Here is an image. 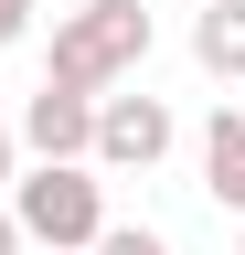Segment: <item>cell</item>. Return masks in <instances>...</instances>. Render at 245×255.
<instances>
[{"label": "cell", "instance_id": "8", "mask_svg": "<svg viewBox=\"0 0 245 255\" xmlns=\"http://www.w3.org/2000/svg\"><path fill=\"white\" fill-rule=\"evenodd\" d=\"M21 32H32V0H0V53H11Z\"/></svg>", "mask_w": 245, "mask_h": 255}, {"label": "cell", "instance_id": "10", "mask_svg": "<svg viewBox=\"0 0 245 255\" xmlns=\"http://www.w3.org/2000/svg\"><path fill=\"white\" fill-rule=\"evenodd\" d=\"M0 255H21V223H11V213H0Z\"/></svg>", "mask_w": 245, "mask_h": 255}, {"label": "cell", "instance_id": "11", "mask_svg": "<svg viewBox=\"0 0 245 255\" xmlns=\"http://www.w3.org/2000/svg\"><path fill=\"white\" fill-rule=\"evenodd\" d=\"M235 117H245V96H235Z\"/></svg>", "mask_w": 245, "mask_h": 255}, {"label": "cell", "instance_id": "6", "mask_svg": "<svg viewBox=\"0 0 245 255\" xmlns=\"http://www.w3.org/2000/svg\"><path fill=\"white\" fill-rule=\"evenodd\" d=\"M192 64L224 75V85H245V0H213V11L192 21Z\"/></svg>", "mask_w": 245, "mask_h": 255}, {"label": "cell", "instance_id": "7", "mask_svg": "<svg viewBox=\"0 0 245 255\" xmlns=\"http://www.w3.org/2000/svg\"><path fill=\"white\" fill-rule=\"evenodd\" d=\"M85 255H171V245H160V234H149V223H107V234H96V245H85Z\"/></svg>", "mask_w": 245, "mask_h": 255}, {"label": "cell", "instance_id": "1", "mask_svg": "<svg viewBox=\"0 0 245 255\" xmlns=\"http://www.w3.org/2000/svg\"><path fill=\"white\" fill-rule=\"evenodd\" d=\"M139 64H149V11H139V0H85V11L53 21L43 85H64V96H107L117 75H139Z\"/></svg>", "mask_w": 245, "mask_h": 255}, {"label": "cell", "instance_id": "12", "mask_svg": "<svg viewBox=\"0 0 245 255\" xmlns=\"http://www.w3.org/2000/svg\"><path fill=\"white\" fill-rule=\"evenodd\" d=\"M235 255H245V245H235Z\"/></svg>", "mask_w": 245, "mask_h": 255}, {"label": "cell", "instance_id": "4", "mask_svg": "<svg viewBox=\"0 0 245 255\" xmlns=\"http://www.w3.org/2000/svg\"><path fill=\"white\" fill-rule=\"evenodd\" d=\"M21 149H32V170H85V159H96V96L43 85L32 107H21Z\"/></svg>", "mask_w": 245, "mask_h": 255}, {"label": "cell", "instance_id": "2", "mask_svg": "<svg viewBox=\"0 0 245 255\" xmlns=\"http://www.w3.org/2000/svg\"><path fill=\"white\" fill-rule=\"evenodd\" d=\"M21 223V245H53V255H85L107 234V181L96 170H32V181H11V202H0Z\"/></svg>", "mask_w": 245, "mask_h": 255}, {"label": "cell", "instance_id": "5", "mask_svg": "<svg viewBox=\"0 0 245 255\" xmlns=\"http://www.w3.org/2000/svg\"><path fill=\"white\" fill-rule=\"evenodd\" d=\"M203 191L224 213H245V117L235 107H213V128H203Z\"/></svg>", "mask_w": 245, "mask_h": 255}, {"label": "cell", "instance_id": "9", "mask_svg": "<svg viewBox=\"0 0 245 255\" xmlns=\"http://www.w3.org/2000/svg\"><path fill=\"white\" fill-rule=\"evenodd\" d=\"M11 159H21V138H11V128H0V181H11Z\"/></svg>", "mask_w": 245, "mask_h": 255}, {"label": "cell", "instance_id": "3", "mask_svg": "<svg viewBox=\"0 0 245 255\" xmlns=\"http://www.w3.org/2000/svg\"><path fill=\"white\" fill-rule=\"evenodd\" d=\"M171 159V107L160 96H96V159L85 170H160Z\"/></svg>", "mask_w": 245, "mask_h": 255}]
</instances>
